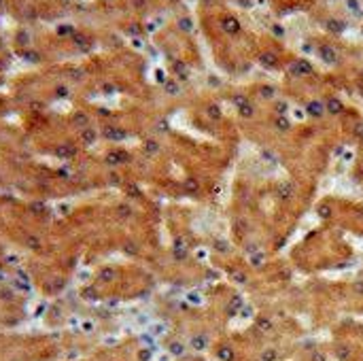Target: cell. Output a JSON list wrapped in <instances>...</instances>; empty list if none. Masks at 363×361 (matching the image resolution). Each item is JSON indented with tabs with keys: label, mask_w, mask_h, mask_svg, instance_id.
Returning <instances> with one entry per match:
<instances>
[{
	"label": "cell",
	"mask_w": 363,
	"mask_h": 361,
	"mask_svg": "<svg viewBox=\"0 0 363 361\" xmlns=\"http://www.w3.org/2000/svg\"><path fill=\"white\" fill-rule=\"evenodd\" d=\"M219 357L223 361H231L234 359V351H231V348H221V351H219Z\"/></svg>",
	"instance_id": "1"
},
{
	"label": "cell",
	"mask_w": 363,
	"mask_h": 361,
	"mask_svg": "<svg viewBox=\"0 0 363 361\" xmlns=\"http://www.w3.org/2000/svg\"><path fill=\"white\" fill-rule=\"evenodd\" d=\"M261 359H263V361H274V359H276V351H274V348L263 351V353H261Z\"/></svg>",
	"instance_id": "2"
},
{
	"label": "cell",
	"mask_w": 363,
	"mask_h": 361,
	"mask_svg": "<svg viewBox=\"0 0 363 361\" xmlns=\"http://www.w3.org/2000/svg\"><path fill=\"white\" fill-rule=\"evenodd\" d=\"M259 327H261V329H266V331H267V329H272V323H270L267 319H261V321H259Z\"/></svg>",
	"instance_id": "3"
},
{
	"label": "cell",
	"mask_w": 363,
	"mask_h": 361,
	"mask_svg": "<svg viewBox=\"0 0 363 361\" xmlns=\"http://www.w3.org/2000/svg\"><path fill=\"white\" fill-rule=\"evenodd\" d=\"M195 346H198V348H204V346H206V338H204V336H200V338L195 340Z\"/></svg>",
	"instance_id": "4"
},
{
	"label": "cell",
	"mask_w": 363,
	"mask_h": 361,
	"mask_svg": "<svg viewBox=\"0 0 363 361\" xmlns=\"http://www.w3.org/2000/svg\"><path fill=\"white\" fill-rule=\"evenodd\" d=\"M357 291H359V293H361V291H363V285H361V283L357 285Z\"/></svg>",
	"instance_id": "5"
}]
</instances>
